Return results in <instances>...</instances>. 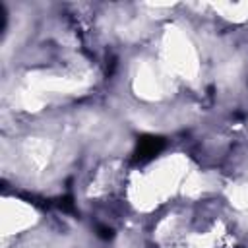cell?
<instances>
[{
    "label": "cell",
    "mask_w": 248,
    "mask_h": 248,
    "mask_svg": "<svg viewBox=\"0 0 248 248\" xmlns=\"http://www.w3.org/2000/svg\"><path fill=\"white\" fill-rule=\"evenodd\" d=\"M97 234H99L101 238H105V240H110V238L114 236V231H112L110 227H103V225H99V227H97Z\"/></svg>",
    "instance_id": "cell-3"
},
{
    "label": "cell",
    "mask_w": 248,
    "mask_h": 248,
    "mask_svg": "<svg viewBox=\"0 0 248 248\" xmlns=\"http://www.w3.org/2000/svg\"><path fill=\"white\" fill-rule=\"evenodd\" d=\"M62 211H66V213H76V207H74V200H72V196H62L60 200H58V203H56Z\"/></svg>",
    "instance_id": "cell-2"
},
{
    "label": "cell",
    "mask_w": 248,
    "mask_h": 248,
    "mask_svg": "<svg viewBox=\"0 0 248 248\" xmlns=\"http://www.w3.org/2000/svg\"><path fill=\"white\" fill-rule=\"evenodd\" d=\"M167 145V140L163 136H155V134H143L138 138L136 141V149H134V157L132 161L136 165H143L151 159H155Z\"/></svg>",
    "instance_id": "cell-1"
}]
</instances>
